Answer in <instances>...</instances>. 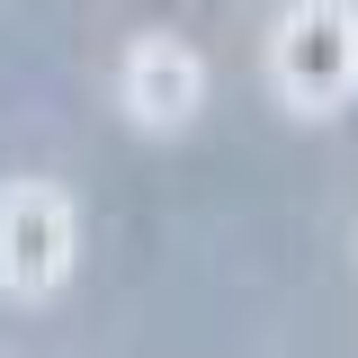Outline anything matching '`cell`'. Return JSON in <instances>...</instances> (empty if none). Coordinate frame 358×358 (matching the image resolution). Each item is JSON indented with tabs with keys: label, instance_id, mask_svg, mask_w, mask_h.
I'll use <instances>...</instances> for the list:
<instances>
[{
	"label": "cell",
	"instance_id": "3957f363",
	"mask_svg": "<svg viewBox=\"0 0 358 358\" xmlns=\"http://www.w3.org/2000/svg\"><path fill=\"white\" fill-rule=\"evenodd\" d=\"M206 54L179 36V27H143L126 45V63H117V108H126L134 134H179L197 126V108H206Z\"/></svg>",
	"mask_w": 358,
	"mask_h": 358
},
{
	"label": "cell",
	"instance_id": "6da1fadb",
	"mask_svg": "<svg viewBox=\"0 0 358 358\" xmlns=\"http://www.w3.org/2000/svg\"><path fill=\"white\" fill-rule=\"evenodd\" d=\"M268 90L287 117H341L358 99V0H287L268 27Z\"/></svg>",
	"mask_w": 358,
	"mask_h": 358
},
{
	"label": "cell",
	"instance_id": "7a4b0ae2",
	"mask_svg": "<svg viewBox=\"0 0 358 358\" xmlns=\"http://www.w3.org/2000/svg\"><path fill=\"white\" fill-rule=\"evenodd\" d=\"M81 260V206L63 179H9L0 188V296L9 305H45L63 296V278Z\"/></svg>",
	"mask_w": 358,
	"mask_h": 358
}]
</instances>
